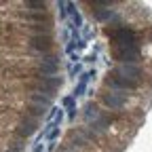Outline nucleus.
Returning a JSON list of instances; mask_svg holds the SVG:
<instances>
[{
  "label": "nucleus",
  "mask_w": 152,
  "mask_h": 152,
  "mask_svg": "<svg viewBox=\"0 0 152 152\" xmlns=\"http://www.w3.org/2000/svg\"><path fill=\"white\" fill-rule=\"evenodd\" d=\"M110 38L114 40L116 47H140L137 34L131 28H116L114 32H110Z\"/></svg>",
  "instance_id": "3"
},
{
  "label": "nucleus",
  "mask_w": 152,
  "mask_h": 152,
  "mask_svg": "<svg viewBox=\"0 0 152 152\" xmlns=\"http://www.w3.org/2000/svg\"><path fill=\"white\" fill-rule=\"evenodd\" d=\"M57 135H59V127H55V129H53V131H51V133H49V135H47V137H49V142H51V144H53V142H55V140H57Z\"/></svg>",
  "instance_id": "21"
},
{
  "label": "nucleus",
  "mask_w": 152,
  "mask_h": 152,
  "mask_svg": "<svg viewBox=\"0 0 152 152\" xmlns=\"http://www.w3.org/2000/svg\"><path fill=\"white\" fill-rule=\"evenodd\" d=\"M102 114H104V110H99L97 104H93V102H91V104L85 106V121H87V123H95V121L102 116Z\"/></svg>",
  "instance_id": "8"
},
{
  "label": "nucleus",
  "mask_w": 152,
  "mask_h": 152,
  "mask_svg": "<svg viewBox=\"0 0 152 152\" xmlns=\"http://www.w3.org/2000/svg\"><path fill=\"white\" fill-rule=\"evenodd\" d=\"M78 72H80V66H78V64L70 68V74H78Z\"/></svg>",
  "instance_id": "22"
},
{
  "label": "nucleus",
  "mask_w": 152,
  "mask_h": 152,
  "mask_svg": "<svg viewBox=\"0 0 152 152\" xmlns=\"http://www.w3.org/2000/svg\"><path fill=\"white\" fill-rule=\"evenodd\" d=\"M32 83L28 85L32 91H38V93H47V95H53L55 89L61 87V78H57V76H53V78H49V76H38L34 74L32 76Z\"/></svg>",
  "instance_id": "1"
},
{
  "label": "nucleus",
  "mask_w": 152,
  "mask_h": 152,
  "mask_svg": "<svg viewBox=\"0 0 152 152\" xmlns=\"http://www.w3.org/2000/svg\"><path fill=\"white\" fill-rule=\"evenodd\" d=\"M23 7L26 9H30V11H36V13H45V9H47V2H42V0H28V2H23Z\"/></svg>",
  "instance_id": "15"
},
{
  "label": "nucleus",
  "mask_w": 152,
  "mask_h": 152,
  "mask_svg": "<svg viewBox=\"0 0 152 152\" xmlns=\"http://www.w3.org/2000/svg\"><path fill=\"white\" fill-rule=\"evenodd\" d=\"M28 112L32 114V116H42V114L47 112V108H45V106H38V104H32V106L28 108Z\"/></svg>",
  "instance_id": "16"
},
{
  "label": "nucleus",
  "mask_w": 152,
  "mask_h": 152,
  "mask_svg": "<svg viewBox=\"0 0 152 152\" xmlns=\"http://www.w3.org/2000/svg\"><path fill=\"white\" fill-rule=\"evenodd\" d=\"M38 76H49V78H53V76L57 74V66H51V64H40L36 70Z\"/></svg>",
  "instance_id": "12"
},
{
  "label": "nucleus",
  "mask_w": 152,
  "mask_h": 152,
  "mask_svg": "<svg viewBox=\"0 0 152 152\" xmlns=\"http://www.w3.org/2000/svg\"><path fill=\"white\" fill-rule=\"evenodd\" d=\"M68 142H70V146H74V148H85V146H87L85 137L80 135L78 131H72L70 135H68Z\"/></svg>",
  "instance_id": "13"
},
{
  "label": "nucleus",
  "mask_w": 152,
  "mask_h": 152,
  "mask_svg": "<svg viewBox=\"0 0 152 152\" xmlns=\"http://www.w3.org/2000/svg\"><path fill=\"white\" fill-rule=\"evenodd\" d=\"M112 74L123 76V78H129V80H135V83H142V78H144V68H142V66H133V64H121Z\"/></svg>",
  "instance_id": "5"
},
{
  "label": "nucleus",
  "mask_w": 152,
  "mask_h": 152,
  "mask_svg": "<svg viewBox=\"0 0 152 152\" xmlns=\"http://www.w3.org/2000/svg\"><path fill=\"white\" fill-rule=\"evenodd\" d=\"M30 102H32V104H38V106L49 108V106H51V95H47V93H38V91H32V93H30Z\"/></svg>",
  "instance_id": "10"
},
{
  "label": "nucleus",
  "mask_w": 152,
  "mask_h": 152,
  "mask_svg": "<svg viewBox=\"0 0 152 152\" xmlns=\"http://www.w3.org/2000/svg\"><path fill=\"white\" fill-rule=\"evenodd\" d=\"M114 13L110 11V9H104V11H95V17H97L99 19V21H102V19H110Z\"/></svg>",
  "instance_id": "18"
},
{
  "label": "nucleus",
  "mask_w": 152,
  "mask_h": 152,
  "mask_svg": "<svg viewBox=\"0 0 152 152\" xmlns=\"http://www.w3.org/2000/svg\"><path fill=\"white\" fill-rule=\"evenodd\" d=\"M53 47V40H51V36L49 34H32L30 36V49L34 51H40L42 55H47Z\"/></svg>",
  "instance_id": "6"
},
{
  "label": "nucleus",
  "mask_w": 152,
  "mask_h": 152,
  "mask_svg": "<svg viewBox=\"0 0 152 152\" xmlns=\"http://www.w3.org/2000/svg\"><path fill=\"white\" fill-rule=\"evenodd\" d=\"M72 23H74V28H80L83 19H80V13H78V11H74V13H72Z\"/></svg>",
  "instance_id": "20"
},
{
  "label": "nucleus",
  "mask_w": 152,
  "mask_h": 152,
  "mask_svg": "<svg viewBox=\"0 0 152 152\" xmlns=\"http://www.w3.org/2000/svg\"><path fill=\"white\" fill-rule=\"evenodd\" d=\"M102 104L110 110H121L127 106L125 93H102Z\"/></svg>",
  "instance_id": "7"
},
{
  "label": "nucleus",
  "mask_w": 152,
  "mask_h": 152,
  "mask_svg": "<svg viewBox=\"0 0 152 152\" xmlns=\"http://www.w3.org/2000/svg\"><path fill=\"white\" fill-rule=\"evenodd\" d=\"M34 131H36V121H32V118L21 121V123H19V127H17V133H19L21 137H30Z\"/></svg>",
  "instance_id": "9"
},
{
  "label": "nucleus",
  "mask_w": 152,
  "mask_h": 152,
  "mask_svg": "<svg viewBox=\"0 0 152 152\" xmlns=\"http://www.w3.org/2000/svg\"><path fill=\"white\" fill-rule=\"evenodd\" d=\"M64 108L70 112V121H74V116H76V97H74V95L64 97Z\"/></svg>",
  "instance_id": "14"
},
{
  "label": "nucleus",
  "mask_w": 152,
  "mask_h": 152,
  "mask_svg": "<svg viewBox=\"0 0 152 152\" xmlns=\"http://www.w3.org/2000/svg\"><path fill=\"white\" fill-rule=\"evenodd\" d=\"M28 19H30V21H36V23H40L42 19H47V15H45V13H34V15H28Z\"/></svg>",
  "instance_id": "19"
},
{
  "label": "nucleus",
  "mask_w": 152,
  "mask_h": 152,
  "mask_svg": "<svg viewBox=\"0 0 152 152\" xmlns=\"http://www.w3.org/2000/svg\"><path fill=\"white\" fill-rule=\"evenodd\" d=\"M57 57L55 55H51V53H47V55H42V59H40V64H51V66H57Z\"/></svg>",
  "instance_id": "17"
},
{
  "label": "nucleus",
  "mask_w": 152,
  "mask_h": 152,
  "mask_svg": "<svg viewBox=\"0 0 152 152\" xmlns=\"http://www.w3.org/2000/svg\"><path fill=\"white\" fill-rule=\"evenodd\" d=\"M112 55H114V59L121 61V64H133V66H140L142 49H140V47H116Z\"/></svg>",
  "instance_id": "2"
},
{
  "label": "nucleus",
  "mask_w": 152,
  "mask_h": 152,
  "mask_svg": "<svg viewBox=\"0 0 152 152\" xmlns=\"http://www.w3.org/2000/svg\"><path fill=\"white\" fill-rule=\"evenodd\" d=\"M106 87L112 93H123V91H135L140 87V83L129 80V78H123V76H116V74H110L108 78H106Z\"/></svg>",
  "instance_id": "4"
},
{
  "label": "nucleus",
  "mask_w": 152,
  "mask_h": 152,
  "mask_svg": "<svg viewBox=\"0 0 152 152\" xmlns=\"http://www.w3.org/2000/svg\"><path fill=\"white\" fill-rule=\"evenodd\" d=\"M91 76H95V72H85V74L80 76L78 85H76V89H74V97H78V95L85 93V89H87V85H89V80H91Z\"/></svg>",
  "instance_id": "11"
}]
</instances>
